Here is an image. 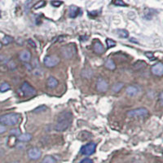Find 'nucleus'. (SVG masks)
<instances>
[{
  "label": "nucleus",
  "mask_w": 163,
  "mask_h": 163,
  "mask_svg": "<svg viewBox=\"0 0 163 163\" xmlns=\"http://www.w3.org/2000/svg\"><path fill=\"white\" fill-rule=\"evenodd\" d=\"M73 122V114L69 111H63L57 117L55 124V130L57 132H65L70 127Z\"/></svg>",
  "instance_id": "nucleus-1"
},
{
  "label": "nucleus",
  "mask_w": 163,
  "mask_h": 163,
  "mask_svg": "<svg viewBox=\"0 0 163 163\" xmlns=\"http://www.w3.org/2000/svg\"><path fill=\"white\" fill-rule=\"evenodd\" d=\"M20 114L16 113H10L0 117V123L3 126H15L20 120Z\"/></svg>",
  "instance_id": "nucleus-2"
},
{
  "label": "nucleus",
  "mask_w": 163,
  "mask_h": 163,
  "mask_svg": "<svg viewBox=\"0 0 163 163\" xmlns=\"http://www.w3.org/2000/svg\"><path fill=\"white\" fill-rule=\"evenodd\" d=\"M149 114V110L145 108H138L127 112V116L130 117H144Z\"/></svg>",
  "instance_id": "nucleus-3"
},
{
  "label": "nucleus",
  "mask_w": 163,
  "mask_h": 163,
  "mask_svg": "<svg viewBox=\"0 0 163 163\" xmlns=\"http://www.w3.org/2000/svg\"><path fill=\"white\" fill-rule=\"evenodd\" d=\"M43 62L44 65L47 68H52V67H55L60 63V58L57 56H55V55H50V56H45Z\"/></svg>",
  "instance_id": "nucleus-4"
},
{
  "label": "nucleus",
  "mask_w": 163,
  "mask_h": 163,
  "mask_svg": "<svg viewBox=\"0 0 163 163\" xmlns=\"http://www.w3.org/2000/svg\"><path fill=\"white\" fill-rule=\"evenodd\" d=\"M20 90L25 96H34L37 94L36 90L29 83L24 82L20 87Z\"/></svg>",
  "instance_id": "nucleus-5"
},
{
  "label": "nucleus",
  "mask_w": 163,
  "mask_h": 163,
  "mask_svg": "<svg viewBox=\"0 0 163 163\" xmlns=\"http://www.w3.org/2000/svg\"><path fill=\"white\" fill-rule=\"evenodd\" d=\"M95 149H96V144L91 142L89 144L83 145L80 149V153L83 155H86V156H89L95 153Z\"/></svg>",
  "instance_id": "nucleus-6"
},
{
  "label": "nucleus",
  "mask_w": 163,
  "mask_h": 163,
  "mask_svg": "<svg viewBox=\"0 0 163 163\" xmlns=\"http://www.w3.org/2000/svg\"><path fill=\"white\" fill-rule=\"evenodd\" d=\"M61 52H62V55L64 56V57H65L67 59H70L75 54V46L73 45H68V46H64L63 48L61 49Z\"/></svg>",
  "instance_id": "nucleus-7"
},
{
  "label": "nucleus",
  "mask_w": 163,
  "mask_h": 163,
  "mask_svg": "<svg viewBox=\"0 0 163 163\" xmlns=\"http://www.w3.org/2000/svg\"><path fill=\"white\" fill-rule=\"evenodd\" d=\"M42 155L41 150L39 148H31L28 150V157L29 159L31 160H38L40 158V157Z\"/></svg>",
  "instance_id": "nucleus-8"
},
{
  "label": "nucleus",
  "mask_w": 163,
  "mask_h": 163,
  "mask_svg": "<svg viewBox=\"0 0 163 163\" xmlns=\"http://www.w3.org/2000/svg\"><path fill=\"white\" fill-rule=\"evenodd\" d=\"M108 88H109V84L106 82V80H105L102 78H99L97 83H96V90L100 92H105V91H107Z\"/></svg>",
  "instance_id": "nucleus-9"
},
{
  "label": "nucleus",
  "mask_w": 163,
  "mask_h": 163,
  "mask_svg": "<svg viewBox=\"0 0 163 163\" xmlns=\"http://www.w3.org/2000/svg\"><path fill=\"white\" fill-rule=\"evenodd\" d=\"M151 71L153 74L158 77H161L163 74V64L161 62H158L156 65H153L151 69Z\"/></svg>",
  "instance_id": "nucleus-10"
},
{
  "label": "nucleus",
  "mask_w": 163,
  "mask_h": 163,
  "mask_svg": "<svg viewBox=\"0 0 163 163\" xmlns=\"http://www.w3.org/2000/svg\"><path fill=\"white\" fill-rule=\"evenodd\" d=\"M19 58L20 61L24 62V63L29 62L30 61V59H31V53H30V51L29 50H24V51H22L20 53Z\"/></svg>",
  "instance_id": "nucleus-11"
},
{
  "label": "nucleus",
  "mask_w": 163,
  "mask_h": 163,
  "mask_svg": "<svg viewBox=\"0 0 163 163\" xmlns=\"http://www.w3.org/2000/svg\"><path fill=\"white\" fill-rule=\"evenodd\" d=\"M46 86H47V87L51 88V89H54V88H56L58 86V81H57V79L56 78L51 76V77H49L47 78Z\"/></svg>",
  "instance_id": "nucleus-12"
},
{
  "label": "nucleus",
  "mask_w": 163,
  "mask_h": 163,
  "mask_svg": "<svg viewBox=\"0 0 163 163\" xmlns=\"http://www.w3.org/2000/svg\"><path fill=\"white\" fill-rule=\"evenodd\" d=\"M93 50H94L95 53L102 54L104 51H105V48H104L103 44L100 41H96L95 42V43L93 45Z\"/></svg>",
  "instance_id": "nucleus-13"
},
{
  "label": "nucleus",
  "mask_w": 163,
  "mask_h": 163,
  "mask_svg": "<svg viewBox=\"0 0 163 163\" xmlns=\"http://www.w3.org/2000/svg\"><path fill=\"white\" fill-rule=\"evenodd\" d=\"M126 92L129 96H135L139 93V89L135 86H129L126 90Z\"/></svg>",
  "instance_id": "nucleus-14"
},
{
  "label": "nucleus",
  "mask_w": 163,
  "mask_h": 163,
  "mask_svg": "<svg viewBox=\"0 0 163 163\" xmlns=\"http://www.w3.org/2000/svg\"><path fill=\"white\" fill-rule=\"evenodd\" d=\"M80 12V9L76 6H70L69 9V17L72 18H75L78 16Z\"/></svg>",
  "instance_id": "nucleus-15"
},
{
  "label": "nucleus",
  "mask_w": 163,
  "mask_h": 163,
  "mask_svg": "<svg viewBox=\"0 0 163 163\" xmlns=\"http://www.w3.org/2000/svg\"><path fill=\"white\" fill-rule=\"evenodd\" d=\"M32 138H33V135L29 133H23V134H20L18 136V140L21 142H28L29 140H31Z\"/></svg>",
  "instance_id": "nucleus-16"
},
{
  "label": "nucleus",
  "mask_w": 163,
  "mask_h": 163,
  "mask_svg": "<svg viewBox=\"0 0 163 163\" xmlns=\"http://www.w3.org/2000/svg\"><path fill=\"white\" fill-rule=\"evenodd\" d=\"M105 66L109 70H113L116 69V65H115L114 61L112 59H107L105 61Z\"/></svg>",
  "instance_id": "nucleus-17"
},
{
  "label": "nucleus",
  "mask_w": 163,
  "mask_h": 163,
  "mask_svg": "<svg viewBox=\"0 0 163 163\" xmlns=\"http://www.w3.org/2000/svg\"><path fill=\"white\" fill-rule=\"evenodd\" d=\"M11 89V87H10L9 83H2L0 84V91L1 92H5V91H7L10 90Z\"/></svg>",
  "instance_id": "nucleus-18"
},
{
  "label": "nucleus",
  "mask_w": 163,
  "mask_h": 163,
  "mask_svg": "<svg viewBox=\"0 0 163 163\" xmlns=\"http://www.w3.org/2000/svg\"><path fill=\"white\" fill-rule=\"evenodd\" d=\"M123 86H124V84H123L122 83H115L114 85L113 86V87H112L113 91V92H118V91H120L121 89L123 87Z\"/></svg>",
  "instance_id": "nucleus-19"
},
{
  "label": "nucleus",
  "mask_w": 163,
  "mask_h": 163,
  "mask_svg": "<svg viewBox=\"0 0 163 163\" xmlns=\"http://www.w3.org/2000/svg\"><path fill=\"white\" fill-rule=\"evenodd\" d=\"M41 163H56V160L54 157L46 156L43 159Z\"/></svg>",
  "instance_id": "nucleus-20"
},
{
  "label": "nucleus",
  "mask_w": 163,
  "mask_h": 163,
  "mask_svg": "<svg viewBox=\"0 0 163 163\" xmlns=\"http://www.w3.org/2000/svg\"><path fill=\"white\" fill-rule=\"evenodd\" d=\"M117 34L120 37H122V38H127V37L129 36V33L126 29H118Z\"/></svg>",
  "instance_id": "nucleus-21"
},
{
  "label": "nucleus",
  "mask_w": 163,
  "mask_h": 163,
  "mask_svg": "<svg viewBox=\"0 0 163 163\" xmlns=\"http://www.w3.org/2000/svg\"><path fill=\"white\" fill-rule=\"evenodd\" d=\"M12 42H13V38L11 36H4L3 37V39H2V43L4 44V45H7V44L11 43Z\"/></svg>",
  "instance_id": "nucleus-22"
},
{
  "label": "nucleus",
  "mask_w": 163,
  "mask_h": 163,
  "mask_svg": "<svg viewBox=\"0 0 163 163\" xmlns=\"http://www.w3.org/2000/svg\"><path fill=\"white\" fill-rule=\"evenodd\" d=\"M46 109H47V108H46L45 105H41L40 107L36 108V109L33 111V113H38L45 112Z\"/></svg>",
  "instance_id": "nucleus-23"
},
{
  "label": "nucleus",
  "mask_w": 163,
  "mask_h": 163,
  "mask_svg": "<svg viewBox=\"0 0 163 163\" xmlns=\"http://www.w3.org/2000/svg\"><path fill=\"white\" fill-rule=\"evenodd\" d=\"M106 44H107V46L109 48H110V47H113V46H116V43H115L113 40H112V39H106Z\"/></svg>",
  "instance_id": "nucleus-24"
},
{
  "label": "nucleus",
  "mask_w": 163,
  "mask_h": 163,
  "mask_svg": "<svg viewBox=\"0 0 163 163\" xmlns=\"http://www.w3.org/2000/svg\"><path fill=\"white\" fill-rule=\"evenodd\" d=\"M46 4V2L45 1H40V2H38L34 6V9H39L40 7H43L44 5Z\"/></svg>",
  "instance_id": "nucleus-25"
},
{
  "label": "nucleus",
  "mask_w": 163,
  "mask_h": 163,
  "mask_svg": "<svg viewBox=\"0 0 163 163\" xmlns=\"http://www.w3.org/2000/svg\"><path fill=\"white\" fill-rule=\"evenodd\" d=\"M62 3H63V2H61V1H52V2H51V4L55 7H59Z\"/></svg>",
  "instance_id": "nucleus-26"
},
{
  "label": "nucleus",
  "mask_w": 163,
  "mask_h": 163,
  "mask_svg": "<svg viewBox=\"0 0 163 163\" xmlns=\"http://www.w3.org/2000/svg\"><path fill=\"white\" fill-rule=\"evenodd\" d=\"M11 133L13 135V136H16V135H18V136H19L20 135V132L19 129L12 130V131H11Z\"/></svg>",
  "instance_id": "nucleus-27"
},
{
  "label": "nucleus",
  "mask_w": 163,
  "mask_h": 163,
  "mask_svg": "<svg viewBox=\"0 0 163 163\" xmlns=\"http://www.w3.org/2000/svg\"><path fill=\"white\" fill-rule=\"evenodd\" d=\"M113 3H114L115 5H117V6H121V7H124V6H127V4H126L124 2L120 1V0L115 1V2H113Z\"/></svg>",
  "instance_id": "nucleus-28"
},
{
  "label": "nucleus",
  "mask_w": 163,
  "mask_h": 163,
  "mask_svg": "<svg viewBox=\"0 0 163 163\" xmlns=\"http://www.w3.org/2000/svg\"><path fill=\"white\" fill-rule=\"evenodd\" d=\"M7 62V57L3 55H0V64H3Z\"/></svg>",
  "instance_id": "nucleus-29"
},
{
  "label": "nucleus",
  "mask_w": 163,
  "mask_h": 163,
  "mask_svg": "<svg viewBox=\"0 0 163 163\" xmlns=\"http://www.w3.org/2000/svg\"><path fill=\"white\" fill-rule=\"evenodd\" d=\"M6 131H7V128H6V127L0 123V135L3 134L4 132H6Z\"/></svg>",
  "instance_id": "nucleus-30"
},
{
  "label": "nucleus",
  "mask_w": 163,
  "mask_h": 163,
  "mask_svg": "<svg viewBox=\"0 0 163 163\" xmlns=\"http://www.w3.org/2000/svg\"><path fill=\"white\" fill-rule=\"evenodd\" d=\"M80 163H93V161L90 158H84L80 161Z\"/></svg>",
  "instance_id": "nucleus-31"
},
{
  "label": "nucleus",
  "mask_w": 163,
  "mask_h": 163,
  "mask_svg": "<svg viewBox=\"0 0 163 163\" xmlns=\"http://www.w3.org/2000/svg\"><path fill=\"white\" fill-rule=\"evenodd\" d=\"M9 68L11 69H16V64L14 63V62H12V61H11L9 64Z\"/></svg>",
  "instance_id": "nucleus-32"
},
{
  "label": "nucleus",
  "mask_w": 163,
  "mask_h": 163,
  "mask_svg": "<svg viewBox=\"0 0 163 163\" xmlns=\"http://www.w3.org/2000/svg\"><path fill=\"white\" fill-rule=\"evenodd\" d=\"M29 43H31L32 46H34V47H36V45H35V43H34V42H32V40H30V39H29Z\"/></svg>",
  "instance_id": "nucleus-33"
},
{
  "label": "nucleus",
  "mask_w": 163,
  "mask_h": 163,
  "mask_svg": "<svg viewBox=\"0 0 163 163\" xmlns=\"http://www.w3.org/2000/svg\"><path fill=\"white\" fill-rule=\"evenodd\" d=\"M160 101H161V105H162V92L160 93V96H159Z\"/></svg>",
  "instance_id": "nucleus-34"
},
{
  "label": "nucleus",
  "mask_w": 163,
  "mask_h": 163,
  "mask_svg": "<svg viewBox=\"0 0 163 163\" xmlns=\"http://www.w3.org/2000/svg\"><path fill=\"white\" fill-rule=\"evenodd\" d=\"M2 43H1V42H0V49H1V47H2Z\"/></svg>",
  "instance_id": "nucleus-35"
}]
</instances>
